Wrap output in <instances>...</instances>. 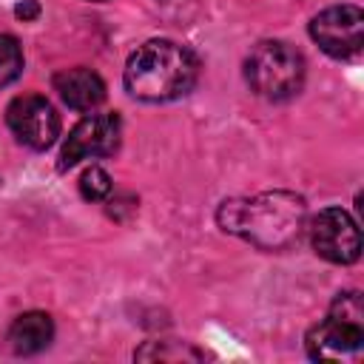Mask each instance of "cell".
I'll return each instance as SVG.
<instances>
[{"instance_id":"obj_1","label":"cell","mask_w":364,"mask_h":364,"mask_svg":"<svg viewBox=\"0 0 364 364\" xmlns=\"http://www.w3.org/2000/svg\"><path fill=\"white\" fill-rule=\"evenodd\" d=\"M216 222L225 233H236L259 250L293 247L307 222V205L293 191H264L253 199H228L216 210Z\"/></svg>"},{"instance_id":"obj_2","label":"cell","mask_w":364,"mask_h":364,"mask_svg":"<svg viewBox=\"0 0 364 364\" xmlns=\"http://www.w3.org/2000/svg\"><path fill=\"white\" fill-rule=\"evenodd\" d=\"M199 80V60L173 40H148L125 63V88L142 102L185 97Z\"/></svg>"},{"instance_id":"obj_3","label":"cell","mask_w":364,"mask_h":364,"mask_svg":"<svg viewBox=\"0 0 364 364\" xmlns=\"http://www.w3.org/2000/svg\"><path fill=\"white\" fill-rule=\"evenodd\" d=\"M307 355L313 361H358L364 353V301L361 293H338L324 321H318L307 338Z\"/></svg>"},{"instance_id":"obj_4","label":"cell","mask_w":364,"mask_h":364,"mask_svg":"<svg viewBox=\"0 0 364 364\" xmlns=\"http://www.w3.org/2000/svg\"><path fill=\"white\" fill-rule=\"evenodd\" d=\"M304 57L299 48L282 40H262L245 60V80L253 94L282 102L301 91L304 85Z\"/></svg>"},{"instance_id":"obj_5","label":"cell","mask_w":364,"mask_h":364,"mask_svg":"<svg viewBox=\"0 0 364 364\" xmlns=\"http://www.w3.org/2000/svg\"><path fill=\"white\" fill-rule=\"evenodd\" d=\"M310 37L336 60H355L364 46V11L353 3L330 6L310 20Z\"/></svg>"},{"instance_id":"obj_6","label":"cell","mask_w":364,"mask_h":364,"mask_svg":"<svg viewBox=\"0 0 364 364\" xmlns=\"http://www.w3.org/2000/svg\"><path fill=\"white\" fill-rule=\"evenodd\" d=\"M119 136H122L119 114H88L65 136L60 151V171H68L82 159L111 156L119 148Z\"/></svg>"},{"instance_id":"obj_7","label":"cell","mask_w":364,"mask_h":364,"mask_svg":"<svg viewBox=\"0 0 364 364\" xmlns=\"http://www.w3.org/2000/svg\"><path fill=\"white\" fill-rule=\"evenodd\" d=\"M313 250L333 264H353L361 256V233L344 208H324L310 222Z\"/></svg>"},{"instance_id":"obj_8","label":"cell","mask_w":364,"mask_h":364,"mask_svg":"<svg viewBox=\"0 0 364 364\" xmlns=\"http://www.w3.org/2000/svg\"><path fill=\"white\" fill-rule=\"evenodd\" d=\"M6 122H9L11 134L34 151H46L60 136V117H57L54 105L40 94L14 97L6 108Z\"/></svg>"},{"instance_id":"obj_9","label":"cell","mask_w":364,"mask_h":364,"mask_svg":"<svg viewBox=\"0 0 364 364\" xmlns=\"http://www.w3.org/2000/svg\"><path fill=\"white\" fill-rule=\"evenodd\" d=\"M54 91L60 94V100L74 108V111H91L105 100V82L97 71L91 68H63L54 74Z\"/></svg>"},{"instance_id":"obj_10","label":"cell","mask_w":364,"mask_h":364,"mask_svg":"<svg viewBox=\"0 0 364 364\" xmlns=\"http://www.w3.org/2000/svg\"><path fill=\"white\" fill-rule=\"evenodd\" d=\"M54 338V321L48 313H40V310H31V313H23L11 321L9 327V350L14 355H34L40 350H46Z\"/></svg>"},{"instance_id":"obj_11","label":"cell","mask_w":364,"mask_h":364,"mask_svg":"<svg viewBox=\"0 0 364 364\" xmlns=\"http://www.w3.org/2000/svg\"><path fill=\"white\" fill-rule=\"evenodd\" d=\"M23 71V48L11 34H0V88L14 82Z\"/></svg>"},{"instance_id":"obj_12","label":"cell","mask_w":364,"mask_h":364,"mask_svg":"<svg viewBox=\"0 0 364 364\" xmlns=\"http://www.w3.org/2000/svg\"><path fill=\"white\" fill-rule=\"evenodd\" d=\"M80 193H82V199H88V202L105 199V196L111 193V176H108L102 168H97V165L85 168L82 176H80Z\"/></svg>"},{"instance_id":"obj_13","label":"cell","mask_w":364,"mask_h":364,"mask_svg":"<svg viewBox=\"0 0 364 364\" xmlns=\"http://www.w3.org/2000/svg\"><path fill=\"white\" fill-rule=\"evenodd\" d=\"M185 355H191V358H199V353L196 350H171V347H165V341L162 344H148V347H142V350H136V358H159V361H168V358H185Z\"/></svg>"},{"instance_id":"obj_14","label":"cell","mask_w":364,"mask_h":364,"mask_svg":"<svg viewBox=\"0 0 364 364\" xmlns=\"http://www.w3.org/2000/svg\"><path fill=\"white\" fill-rule=\"evenodd\" d=\"M14 14H17L23 23H28V20H34V17L40 14V3H37V0H23V3H17Z\"/></svg>"}]
</instances>
